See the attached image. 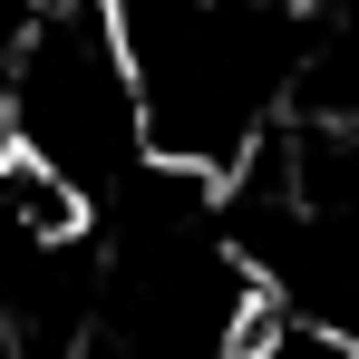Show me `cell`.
I'll return each mask as SVG.
<instances>
[{"instance_id": "cell-1", "label": "cell", "mask_w": 359, "mask_h": 359, "mask_svg": "<svg viewBox=\"0 0 359 359\" xmlns=\"http://www.w3.org/2000/svg\"><path fill=\"white\" fill-rule=\"evenodd\" d=\"M10 136H20V165L59 175L78 204H107L146 175V117H136V78L126 49L107 29L97 0H39L20 49H10Z\"/></svg>"}, {"instance_id": "cell-2", "label": "cell", "mask_w": 359, "mask_h": 359, "mask_svg": "<svg viewBox=\"0 0 359 359\" xmlns=\"http://www.w3.org/2000/svg\"><path fill=\"white\" fill-rule=\"evenodd\" d=\"M272 359H359V340H340V330H320V320H292L282 311V330L262 340Z\"/></svg>"}]
</instances>
